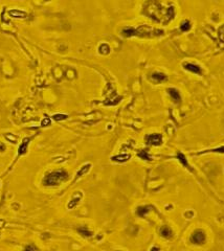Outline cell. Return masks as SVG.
<instances>
[{
	"label": "cell",
	"instance_id": "obj_1",
	"mask_svg": "<svg viewBox=\"0 0 224 251\" xmlns=\"http://www.w3.org/2000/svg\"><path fill=\"white\" fill-rule=\"evenodd\" d=\"M146 9V14L150 18L162 24L169 23L174 18V15H175V11H174L173 6L163 7L161 3H158V2L155 1L148 2Z\"/></svg>",
	"mask_w": 224,
	"mask_h": 251
},
{
	"label": "cell",
	"instance_id": "obj_2",
	"mask_svg": "<svg viewBox=\"0 0 224 251\" xmlns=\"http://www.w3.org/2000/svg\"><path fill=\"white\" fill-rule=\"evenodd\" d=\"M68 179V173L64 169H58V171H53L48 175H46L43 178V184L45 186H55L59 185L62 183L63 181Z\"/></svg>",
	"mask_w": 224,
	"mask_h": 251
},
{
	"label": "cell",
	"instance_id": "obj_3",
	"mask_svg": "<svg viewBox=\"0 0 224 251\" xmlns=\"http://www.w3.org/2000/svg\"><path fill=\"white\" fill-rule=\"evenodd\" d=\"M163 35L162 29L153 28L148 25H140L139 27L135 28L134 36L137 37H145V38H153V37H158Z\"/></svg>",
	"mask_w": 224,
	"mask_h": 251
},
{
	"label": "cell",
	"instance_id": "obj_4",
	"mask_svg": "<svg viewBox=\"0 0 224 251\" xmlns=\"http://www.w3.org/2000/svg\"><path fill=\"white\" fill-rule=\"evenodd\" d=\"M146 141L148 144H151V146H160L162 144V135L159 133L150 134L146 137Z\"/></svg>",
	"mask_w": 224,
	"mask_h": 251
},
{
	"label": "cell",
	"instance_id": "obj_5",
	"mask_svg": "<svg viewBox=\"0 0 224 251\" xmlns=\"http://www.w3.org/2000/svg\"><path fill=\"white\" fill-rule=\"evenodd\" d=\"M205 233L203 232V231L201 230H196L195 232L192 235L191 237V242L194 243V244L196 245H200V244H203L204 242H205Z\"/></svg>",
	"mask_w": 224,
	"mask_h": 251
},
{
	"label": "cell",
	"instance_id": "obj_6",
	"mask_svg": "<svg viewBox=\"0 0 224 251\" xmlns=\"http://www.w3.org/2000/svg\"><path fill=\"white\" fill-rule=\"evenodd\" d=\"M82 198H83L82 191H75V193L73 194V196L71 197L69 202H68V204H67V208L68 209H73L79 203H80V201L82 200Z\"/></svg>",
	"mask_w": 224,
	"mask_h": 251
},
{
	"label": "cell",
	"instance_id": "obj_7",
	"mask_svg": "<svg viewBox=\"0 0 224 251\" xmlns=\"http://www.w3.org/2000/svg\"><path fill=\"white\" fill-rule=\"evenodd\" d=\"M182 66H183L184 69L191 71V72H193V73H196V75H202V70H201V67L199 65L185 62V63L182 64Z\"/></svg>",
	"mask_w": 224,
	"mask_h": 251
},
{
	"label": "cell",
	"instance_id": "obj_8",
	"mask_svg": "<svg viewBox=\"0 0 224 251\" xmlns=\"http://www.w3.org/2000/svg\"><path fill=\"white\" fill-rule=\"evenodd\" d=\"M29 141H31V138H28V137H26V138H24L23 140H22V144H20V147H19V149H18V157L22 156V155H24V154H26Z\"/></svg>",
	"mask_w": 224,
	"mask_h": 251
},
{
	"label": "cell",
	"instance_id": "obj_9",
	"mask_svg": "<svg viewBox=\"0 0 224 251\" xmlns=\"http://www.w3.org/2000/svg\"><path fill=\"white\" fill-rule=\"evenodd\" d=\"M168 93H169V95L172 97V100H174L175 103H180V100H181V96H180V93H179V91L175 89V88H169L168 89Z\"/></svg>",
	"mask_w": 224,
	"mask_h": 251
},
{
	"label": "cell",
	"instance_id": "obj_10",
	"mask_svg": "<svg viewBox=\"0 0 224 251\" xmlns=\"http://www.w3.org/2000/svg\"><path fill=\"white\" fill-rule=\"evenodd\" d=\"M90 169H91V164H90V163H86V164H84V166H83L81 167V169L78 171L77 175H75V181H77L79 178H81V177H83L84 175L87 174L88 172L90 171Z\"/></svg>",
	"mask_w": 224,
	"mask_h": 251
},
{
	"label": "cell",
	"instance_id": "obj_11",
	"mask_svg": "<svg viewBox=\"0 0 224 251\" xmlns=\"http://www.w3.org/2000/svg\"><path fill=\"white\" fill-rule=\"evenodd\" d=\"M151 78L155 83H161V82H164V81L168 80V77L162 72H153L151 75Z\"/></svg>",
	"mask_w": 224,
	"mask_h": 251
},
{
	"label": "cell",
	"instance_id": "obj_12",
	"mask_svg": "<svg viewBox=\"0 0 224 251\" xmlns=\"http://www.w3.org/2000/svg\"><path fill=\"white\" fill-rule=\"evenodd\" d=\"M130 158H131V155H129V154H119V155H116V156L111 157V160L115 161V162H119V163H123V162L128 161Z\"/></svg>",
	"mask_w": 224,
	"mask_h": 251
},
{
	"label": "cell",
	"instance_id": "obj_13",
	"mask_svg": "<svg viewBox=\"0 0 224 251\" xmlns=\"http://www.w3.org/2000/svg\"><path fill=\"white\" fill-rule=\"evenodd\" d=\"M218 39H219V44L220 47L224 49V24L218 28Z\"/></svg>",
	"mask_w": 224,
	"mask_h": 251
},
{
	"label": "cell",
	"instance_id": "obj_14",
	"mask_svg": "<svg viewBox=\"0 0 224 251\" xmlns=\"http://www.w3.org/2000/svg\"><path fill=\"white\" fill-rule=\"evenodd\" d=\"M160 235L163 238H172V235H173V232H172V230H171V228H170V227H168V226H163V227L160 228Z\"/></svg>",
	"mask_w": 224,
	"mask_h": 251
},
{
	"label": "cell",
	"instance_id": "obj_15",
	"mask_svg": "<svg viewBox=\"0 0 224 251\" xmlns=\"http://www.w3.org/2000/svg\"><path fill=\"white\" fill-rule=\"evenodd\" d=\"M9 14L11 15V16L15 17V18H25V17L28 16V14H26L25 12L19 11V9H13V11H9Z\"/></svg>",
	"mask_w": 224,
	"mask_h": 251
},
{
	"label": "cell",
	"instance_id": "obj_16",
	"mask_svg": "<svg viewBox=\"0 0 224 251\" xmlns=\"http://www.w3.org/2000/svg\"><path fill=\"white\" fill-rule=\"evenodd\" d=\"M98 53H101V55H108V53H110V46L108 45L107 43H102L100 46H98Z\"/></svg>",
	"mask_w": 224,
	"mask_h": 251
},
{
	"label": "cell",
	"instance_id": "obj_17",
	"mask_svg": "<svg viewBox=\"0 0 224 251\" xmlns=\"http://www.w3.org/2000/svg\"><path fill=\"white\" fill-rule=\"evenodd\" d=\"M150 209H151V206H140L137 208L136 213L139 216H145L150 211Z\"/></svg>",
	"mask_w": 224,
	"mask_h": 251
},
{
	"label": "cell",
	"instance_id": "obj_18",
	"mask_svg": "<svg viewBox=\"0 0 224 251\" xmlns=\"http://www.w3.org/2000/svg\"><path fill=\"white\" fill-rule=\"evenodd\" d=\"M134 31H135L134 27H126V28H124L122 31V35L124 37L129 38V37H133L134 36Z\"/></svg>",
	"mask_w": 224,
	"mask_h": 251
},
{
	"label": "cell",
	"instance_id": "obj_19",
	"mask_svg": "<svg viewBox=\"0 0 224 251\" xmlns=\"http://www.w3.org/2000/svg\"><path fill=\"white\" fill-rule=\"evenodd\" d=\"M78 231H79V233H80V235H82L83 237H86V238H89V237H91V235H92V232H91V231L88 229L87 227H85V226H83V227H80L78 229Z\"/></svg>",
	"mask_w": 224,
	"mask_h": 251
},
{
	"label": "cell",
	"instance_id": "obj_20",
	"mask_svg": "<svg viewBox=\"0 0 224 251\" xmlns=\"http://www.w3.org/2000/svg\"><path fill=\"white\" fill-rule=\"evenodd\" d=\"M177 159H178V160L181 162V164H182V166H184L185 167H188V169H189V166L188 159H186V157L184 156V154H182V153H178V154H177Z\"/></svg>",
	"mask_w": 224,
	"mask_h": 251
},
{
	"label": "cell",
	"instance_id": "obj_21",
	"mask_svg": "<svg viewBox=\"0 0 224 251\" xmlns=\"http://www.w3.org/2000/svg\"><path fill=\"white\" fill-rule=\"evenodd\" d=\"M192 27V25H191V22H189V20H185V21H183L182 23L180 24V29L182 31H189V29H191Z\"/></svg>",
	"mask_w": 224,
	"mask_h": 251
},
{
	"label": "cell",
	"instance_id": "obj_22",
	"mask_svg": "<svg viewBox=\"0 0 224 251\" xmlns=\"http://www.w3.org/2000/svg\"><path fill=\"white\" fill-rule=\"evenodd\" d=\"M53 119L56 120V122H60V120H64L66 119L68 117L67 114H62V113H57V114H53Z\"/></svg>",
	"mask_w": 224,
	"mask_h": 251
},
{
	"label": "cell",
	"instance_id": "obj_23",
	"mask_svg": "<svg viewBox=\"0 0 224 251\" xmlns=\"http://www.w3.org/2000/svg\"><path fill=\"white\" fill-rule=\"evenodd\" d=\"M138 157L141 159H145V160H152V158L149 156L147 151H140L138 153Z\"/></svg>",
	"mask_w": 224,
	"mask_h": 251
},
{
	"label": "cell",
	"instance_id": "obj_24",
	"mask_svg": "<svg viewBox=\"0 0 224 251\" xmlns=\"http://www.w3.org/2000/svg\"><path fill=\"white\" fill-rule=\"evenodd\" d=\"M51 125V120L49 117H45L41 120V127H48V126Z\"/></svg>",
	"mask_w": 224,
	"mask_h": 251
},
{
	"label": "cell",
	"instance_id": "obj_25",
	"mask_svg": "<svg viewBox=\"0 0 224 251\" xmlns=\"http://www.w3.org/2000/svg\"><path fill=\"white\" fill-rule=\"evenodd\" d=\"M6 137L7 138V140H9V141L12 142V144H16L17 137H12V136H9V133H7V134H6Z\"/></svg>",
	"mask_w": 224,
	"mask_h": 251
},
{
	"label": "cell",
	"instance_id": "obj_26",
	"mask_svg": "<svg viewBox=\"0 0 224 251\" xmlns=\"http://www.w3.org/2000/svg\"><path fill=\"white\" fill-rule=\"evenodd\" d=\"M24 251H37V248L34 245H28V246H26L25 247Z\"/></svg>",
	"mask_w": 224,
	"mask_h": 251
},
{
	"label": "cell",
	"instance_id": "obj_27",
	"mask_svg": "<svg viewBox=\"0 0 224 251\" xmlns=\"http://www.w3.org/2000/svg\"><path fill=\"white\" fill-rule=\"evenodd\" d=\"M4 149H6V147H4L3 144H0V152H3Z\"/></svg>",
	"mask_w": 224,
	"mask_h": 251
},
{
	"label": "cell",
	"instance_id": "obj_28",
	"mask_svg": "<svg viewBox=\"0 0 224 251\" xmlns=\"http://www.w3.org/2000/svg\"><path fill=\"white\" fill-rule=\"evenodd\" d=\"M151 251H159V249H158V248H157V247H152Z\"/></svg>",
	"mask_w": 224,
	"mask_h": 251
}]
</instances>
